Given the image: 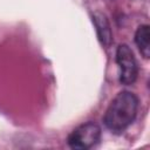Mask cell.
<instances>
[{"label":"cell","instance_id":"obj_1","mask_svg":"<svg viewBox=\"0 0 150 150\" xmlns=\"http://www.w3.org/2000/svg\"><path fill=\"white\" fill-rule=\"evenodd\" d=\"M138 109V98L130 91L118 93L110 102L104 114L105 127L114 132H122L135 120Z\"/></svg>","mask_w":150,"mask_h":150},{"label":"cell","instance_id":"obj_2","mask_svg":"<svg viewBox=\"0 0 150 150\" xmlns=\"http://www.w3.org/2000/svg\"><path fill=\"white\" fill-rule=\"evenodd\" d=\"M101 138V128L94 122H87L75 128L68 136L67 142L71 149L87 150L94 146Z\"/></svg>","mask_w":150,"mask_h":150},{"label":"cell","instance_id":"obj_3","mask_svg":"<svg viewBox=\"0 0 150 150\" xmlns=\"http://www.w3.org/2000/svg\"><path fill=\"white\" fill-rule=\"evenodd\" d=\"M116 62L120 67V82L124 86L132 84L138 75V67L132 50L128 45H120L116 50Z\"/></svg>","mask_w":150,"mask_h":150},{"label":"cell","instance_id":"obj_4","mask_svg":"<svg viewBox=\"0 0 150 150\" xmlns=\"http://www.w3.org/2000/svg\"><path fill=\"white\" fill-rule=\"evenodd\" d=\"M93 21L96 27V32H97L100 42L104 47H109L112 41V33H111V28H110L107 16L100 12H96L93 14Z\"/></svg>","mask_w":150,"mask_h":150},{"label":"cell","instance_id":"obj_5","mask_svg":"<svg viewBox=\"0 0 150 150\" xmlns=\"http://www.w3.org/2000/svg\"><path fill=\"white\" fill-rule=\"evenodd\" d=\"M149 26L148 25H142L137 28L136 34H135V42L141 52V54L148 59L150 55V43H149Z\"/></svg>","mask_w":150,"mask_h":150}]
</instances>
